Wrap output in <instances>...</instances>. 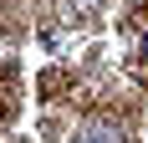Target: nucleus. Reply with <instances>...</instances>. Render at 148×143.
<instances>
[{"label": "nucleus", "mask_w": 148, "mask_h": 143, "mask_svg": "<svg viewBox=\"0 0 148 143\" xmlns=\"http://www.w3.org/2000/svg\"><path fill=\"white\" fill-rule=\"evenodd\" d=\"M77 143H128V133L118 123H87V128L77 133Z\"/></svg>", "instance_id": "1"}]
</instances>
